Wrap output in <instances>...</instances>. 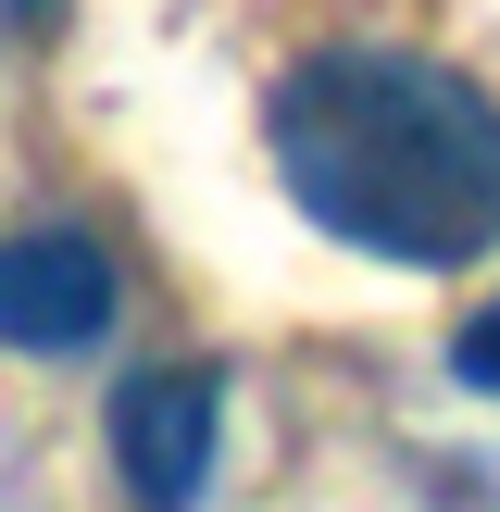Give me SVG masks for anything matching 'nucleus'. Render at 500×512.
Returning a JSON list of instances; mask_svg holds the SVG:
<instances>
[{"label": "nucleus", "mask_w": 500, "mask_h": 512, "mask_svg": "<svg viewBox=\"0 0 500 512\" xmlns=\"http://www.w3.org/2000/svg\"><path fill=\"white\" fill-rule=\"evenodd\" d=\"M263 150L300 225L400 275H463L500 250V100L425 50H313L275 75Z\"/></svg>", "instance_id": "nucleus-1"}, {"label": "nucleus", "mask_w": 500, "mask_h": 512, "mask_svg": "<svg viewBox=\"0 0 500 512\" xmlns=\"http://www.w3.org/2000/svg\"><path fill=\"white\" fill-rule=\"evenodd\" d=\"M225 450V375L213 363H150L113 388V475L138 512H200Z\"/></svg>", "instance_id": "nucleus-2"}, {"label": "nucleus", "mask_w": 500, "mask_h": 512, "mask_svg": "<svg viewBox=\"0 0 500 512\" xmlns=\"http://www.w3.org/2000/svg\"><path fill=\"white\" fill-rule=\"evenodd\" d=\"M100 325H113V250L100 238H75V225L0 238V350L63 363V350H88Z\"/></svg>", "instance_id": "nucleus-3"}, {"label": "nucleus", "mask_w": 500, "mask_h": 512, "mask_svg": "<svg viewBox=\"0 0 500 512\" xmlns=\"http://www.w3.org/2000/svg\"><path fill=\"white\" fill-rule=\"evenodd\" d=\"M450 388H475V400H500V300H475V313L450 325Z\"/></svg>", "instance_id": "nucleus-4"}, {"label": "nucleus", "mask_w": 500, "mask_h": 512, "mask_svg": "<svg viewBox=\"0 0 500 512\" xmlns=\"http://www.w3.org/2000/svg\"><path fill=\"white\" fill-rule=\"evenodd\" d=\"M13 13H25V25H50V13H63V0H13Z\"/></svg>", "instance_id": "nucleus-5"}]
</instances>
